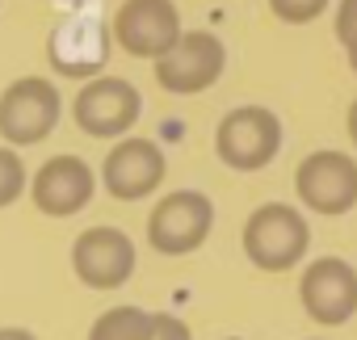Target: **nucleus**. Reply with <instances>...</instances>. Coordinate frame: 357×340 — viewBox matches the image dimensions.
<instances>
[{
  "mask_svg": "<svg viewBox=\"0 0 357 340\" xmlns=\"http://www.w3.org/2000/svg\"><path fill=\"white\" fill-rule=\"evenodd\" d=\"M307 248H311V227L286 202H265L244 223V256L265 273H286L303 265Z\"/></svg>",
  "mask_w": 357,
  "mask_h": 340,
  "instance_id": "nucleus-1",
  "label": "nucleus"
},
{
  "mask_svg": "<svg viewBox=\"0 0 357 340\" xmlns=\"http://www.w3.org/2000/svg\"><path fill=\"white\" fill-rule=\"evenodd\" d=\"M282 151V118L265 105L231 109L215 130V155L236 173H261Z\"/></svg>",
  "mask_w": 357,
  "mask_h": 340,
  "instance_id": "nucleus-2",
  "label": "nucleus"
},
{
  "mask_svg": "<svg viewBox=\"0 0 357 340\" xmlns=\"http://www.w3.org/2000/svg\"><path fill=\"white\" fill-rule=\"evenodd\" d=\"M223 68H227L223 38L211 30H185L172 42V51H164L155 59V84L172 97H194V93H206L211 84H219Z\"/></svg>",
  "mask_w": 357,
  "mask_h": 340,
  "instance_id": "nucleus-3",
  "label": "nucleus"
},
{
  "mask_svg": "<svg viewBox=\"0 0 357 340\" xmlns=\"http://www.w3.org/2000/svg\"><path fill=\"white\" fill-rule=\"evenodd\" d=\"M211 227H215V202L198 190H176L151 206L147 244L160 256H190L206 244Z\"/></svg>",
  "mask_w": 357,
  "mask_h": 340,
  "instance_id": "nucleus-4",
  "label": "nucleus"
},
{
  "mask_svg": "<svg viewBox=\"0 0 357 340\" xmlns=\"http://www.w3.org/2000/svg\"><path fill=\"white\" fill-rule=\"evenodd\" d=\"M59 88L43 76H22L0 93V134L13 147H34L59 126Z\"/></svg>",
  "mask_w": 357,
  "mask_h": 340,
  "instance_id": "nucleus-5",
  "label": "nucleus"
},
{
  "mask_svg": "<svg viewBox=\"0 0 357 340\" xmlns=\"http://www.w3.org/2000/svg\"><path fill=\"white\" fill-rule=\"evenodd\" d=\"M114 42L135 55V59H160L164 51H172V42L185 34L181 26V9L172 0H122L114 22Z\"/></svg>",
  "mask_w": 357,
  "mask_h": 340,
  "instance_id": "nucleus-6",
  "label": "nucleus"
},
{
  "mask_svg": "<svg viewBox=\"0 0 357 340\" xmlns=\"http://www.w3.org/2000/svg\"><path fill=\"white\" fill-rule=\"evenodd\" d=\"M109 47H114V30L105 22H97L93 13H68L47 38V59L68 80H93L105 72Z\"/></svg>",
  "mask_w": 357,
  "mask_h": 340,
  "instance_id": "nucleus-7",
  "label": "nucleus"
},
{
  "mask_svg": "<svg viewBox=\"0 0 357 340\" xmlns=\"http://www.w3.org/2000/svg\"><path fill=\"white\" fill-rule=\"evenodd\" d=\"M143 114V97L122 76H93L72 101V118L93 139H122Z\"/></svg>",
  "mask_w": 357,
  "mask_h": 340,
  "instance_id": "nucleus-8",
  "label": "nucleus"
},
{
  "mask_svg": "<svg viewBox=\"0 0 357 340\" xmlns=\"http://www.w3.org/2000/svg\"><path fill=\"white\" fill-rule=\"evenodd\" d=\"M294 194L303 198L307 210L336 219L357 206V160L344 151H315L298 164L294 173Z\"/></svg>",
  "mask_w": 357,
  "mask_h": 340,
  "instance_id": "nucleus-9",
  "label": "nucleus"
},
{
  "mask_svg": "<svg viewBox=\"0 0 357 340\" xmlns=\"http://www.w3.org/2000/svg\"><path fill=\"white\" fill-rule=\"evenodd\" d=\"M298 298L315 323L340 327L357 315V269L340 256H319L315 265L303 269Z\"/></svg>",
  "mask_w": 357,
  "mask_h": 340,
  "instance_id": "nucleus-10",
  "label": "nucleus"
},
{
  "mask_svg": "<svg viewBox=\"0 0 357 340\" xmlns=\"http://www.w3.org/2000/svg\"><path fill=\"white\" fill-rule=\"evenodd\" d=\"M72 269L89 290H118L135 273V244L118 227H93L72 244Z\"/></svg>",
  "mask_w": 357,
  "mask_h": 340,
  "instance_id": "nucleus-11",
  "label": "nucleus"
},
{
  "mask_svg": "<svg viewBox=\"0 0 357 340\" xmlns=\"http://www.w3.org/2000/svg\"><path fill=\"white\" fill-rule=\"evenodd\" d=\"M164 173H168L164 151L151 139H135V134H122L118 147L101 164V181H105L109 198H118V202H139V198L155 194Z\"/></svg>",
  "mask_w": 357,
  "mask_h": 340,
  "instance_id": "nucleus-12",
  "label": "nucleus"
},
{
  "mask_svg": "<svg viewBox=\"0 0 357 340\" xmlns=\"http://www.w3.org/2000/svg\"><path fill=\"white\" fill-rule=\"evenodd\" d=\"M93 190H97L93 168H89L84 160H76V155H55V160H47L38 173H34V181H30L34 206H38L43 215H51V219H72V215H80V210L93 202Z\"/></svg>",
  "mask_w": 357,
  "mask_h": 340,
  "instance_id": "nucleus-13",
  "label": "nucleus"
},
{
  "mask_svg": "<svg viewBox=\"0 0 357 340\" xmlns=\"http://www.w3.org/2000/svg\"><path fill=\"white\" fill-rule=\"evenodd\" d=\"M147 336H151V315L143 307H109L89 327V340H147Z\"/></svg>",
  "mask_w": 357,
  "mask_h": 340,
  "instance_id": "nucleus-14",
  "label": "nucleus"
},
{
  "mask_svg": "<svg viewBox=\"0 0 357 340\" xmlns=\"http://www.w3.org/2000/svg\"><path fill=\"white\" fill-rule=\"evenodd\" d=\"M26 190V164L13 147H0V210L13 206Z\"/></svg>",
  "mask_w": 357,
  "mask_h": 340,
  "instance_id": "nucleus-15",
  "label": "nucleus"
},
{
  "mask_svg": "<svg viewBox=\"0 0 357 340\" xmlns=\"http://www.w3.org/2000/svg\"><path fill=\"white\" fill-rule=\"evenodd\" d=\"M269 9L286 26H307V22H315L328 9V0H269Z\"/></svg>",
  "mask_w": 357,
  "mask_h": 340,
  "instance_id": "nucleus-16",
  "label": "nucleus"
},
{
  "mask_svg": "<svg viewBox=\"0 0 357 340\" xmlns=\"http://www.w3.org/2000/svg\"><path fill=\"white\" fill-rule=\"evenodd\" d=\"M147 340H194V336H190L185 319L160 311V315H151V336H147Z\"/></svg>",
  "mask_w": 357,
  "mask_h": 340,
  "instance_id": "nucleus-17",
  "label": "nucleus"
},
{
  "mask_svg": "<svg viewBox=\"0 0 357 340\" xmlns=\"http://www.w3.org/2000/svg\"><path fill=\"white\" fill-rule=\"evenodd\" d=\"M336 38H340V47L357 38V0H340V9H336Z\"/></svg>",
  "mask_w": 357,
  "mask_h": 340,
  "instance_id": "nucleus-18",
  "label": "nucleus"
},
{
  "mask_svg": "<svg viewBox=\"0 0 357 340\" xmlns=\"http://www.w3.org/2000/svg\"><path fill=\"white\" fill-rule=\"evenodd\" d=\"M0 340H38V336L26 327H0Z\"/></svg>",
  "mask_w": 357,
  "mask_h": 340,
  "instance_id": "nucleus-19",
  "label": "nucleus"
},
{
  "mask_svg": "<svg viewBox=\"0 0 357 340\" xmlns=\"http://www.w3.org/2000/svg\"><path fill=\"white\" fill-rule=\"evenodd\" d=\"M344 126H349V139H353V147H357V97H353V105H349V118H344Z\"/></svg>",
  "mask_w": 357,
  "mask_h": 340,
  "instance_id": "nucleus-20",
  "label": "nucleus"
},
{
  "mask_svg": "<svg viewBox=\"0 0 357 340\" xmlns=\"http://www.w3.org/2000/svg\"><path fill=\"white\" fill-rule=\"evenodd\" d=\"M344 55H349V68H353V76H357V38H353V42H344Z\"/></svg>",
  "mask_w": 357,
  "mask_h": 340,
  "instance_id": "nucleus-21",
  "label": "nucleus"
},
{
  "mask_svg": "<svg viewBox=\"0 0 357 340\" xmlns=\"http://www.w3.org/2000/svg\"><path fill=\"white\" fill-rule=\"evenodd\" d=\"M227 340H240V336H227Z\"/></svg>",
  "mask_w": 357,
  "mask_h": 340,
  "instance_id": "nucleus-22",
  "label": "nucleus"
}]
</instances>
